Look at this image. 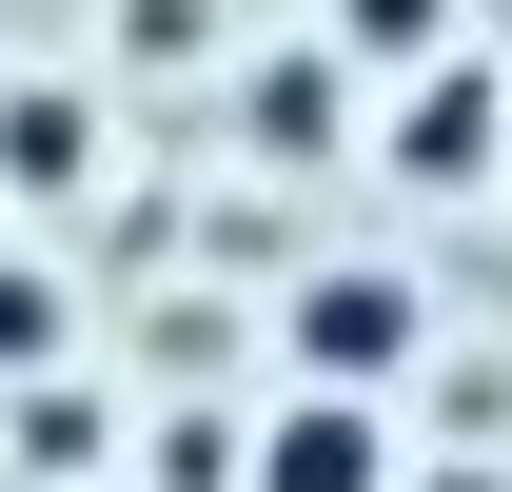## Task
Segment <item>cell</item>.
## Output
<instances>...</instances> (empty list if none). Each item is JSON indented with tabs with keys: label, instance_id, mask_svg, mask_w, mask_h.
<instances>
[{
	"label": "cell",
	"instance_id": "cell-1",
	"mask_svg": "<svg viewBox=\"0 0 512 492\" xmlns=\"http://www.w3.org/2000/svg\"><path fill=\"white\" fill-rule=\"evenodd\" d=\"M276 355L335 374V394H414V355H434V276H414V256H316V276L276 296Z\"/></svg>",
	"mask_w": 512,
	"mask_h": 492
},
{
	"label": "cell",
	"instance_id": "cell-5",
	"mask_svg": "<svg viewBox=\"0 0 512 492\" xmlns=\"http://www.w3.org/2000/svg\"><path fill=\"white\" fill-rule=\"evenodd\" d=\"M0 178H20V197L99 178V99H79V79H0Z\"/></svg>",
	"mask_w": 512,
	"mask_h": 492
},
{
	"label": "cell",
	"instance_id": "cell-8",
	"mask_svg": "<svg viewBox=\"0 0 512 492\" xmlns=\"http://www.w3.org/2000/svg\"><path fill=\"white\" fill-rule=\"evenodd\" d=\"M394 492H512V473H394Z\"/></svg>",
	"mask_w": 512,
	"mask_h": 492
},
{
	"label": "cell",
	"instance_id": "cell-6",
	"mask_svg": "<svg viewBox=\"0 0 512 492\" xmlns=\"http://www.w3.org/2000/svg\"><path fill=\"white\" fill-rule=\"evenodd\" d=\"M316 40H335L355 79H414V60L453 40V0H316Z\"/></svg>",
	"mask_w": 512,
	"mask_h": 492
},
{
	"label": "cell",
	"instance_id": "cell-4",
	"mask_svg": "<svg viewBox=\"0 0 512 492\" xmlns=\"http://www.w3.org/2000/svg\"><path fill=\"white\" fill-rule=\"evenodd\" d=\"M335 79H355L335 40H276V60L237 79V138H256V158H335Z\"/></svg>",
	"mask_w": 512,
	"mask_h": 492
},
{
	"label": "cell",
	"instance_id": "cell-3",
	"mask_svg": "<svg viewBox=\"0 0 512 492\" xmlns=\"http://www.w3.org/2000/svg\"><path fill=\"white\" fill-rule=\"evenodd\" d=\"M375 138H394V178H414V197H473V178H512V79L434 40V60L394 79V119H375Z\"/></svg>",
	"mask_w": 512,
	"mask_h": 492
},
{
	"label": "cell",
	"instance_id": "cell-7",
	"mask_svg": "<svg viewBox=\"0 0 512 492\" xmlns=\"http://www.w3.org/2000/svg\"><path fill=\"white\" fill-rule=\"evenodd\" d=\"M60 335H79V296H60V276H40V256H0V374H40V355H60Z\"/></svg>",
	"mask_w": 512,
	"mask_h": 492
},
{
	"label": "cell",
	"instance_id": "cell-2",
	"mask_svg": "<svg viewBox=\"0 0 512 492\" xmlns=\"http://www.w3.org/2000/svg\"><path fill=\"white\" fill-rule=\"evenodd\" d=\"M394 473H414L394 394H335V374H296V394L237 433V492H394Z\"/></svg>",
	"mask_w": 512,
	"mask_h": 492
}]
</instances>
